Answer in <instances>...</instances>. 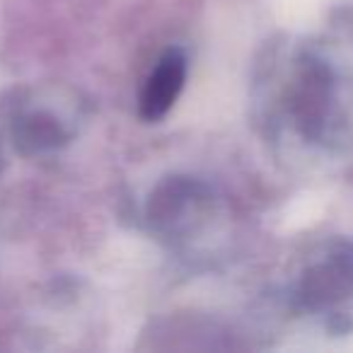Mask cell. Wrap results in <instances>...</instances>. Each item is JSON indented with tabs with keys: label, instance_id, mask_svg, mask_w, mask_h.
Here are the masks:
<instances>
[{
	"label": "cell",
	"instance_id": "3957f363",
	"mask_svg": "<svg viewBox=\"0 0 353 353\" xmlns=\"http://www.w3.org/2000/svg\"><path fill=\"white\" fill-rule=\"evenodd\" d=\"M17 138L30 150H41V148H54L63 138V133L49 114H32V117L22 119Z\"/></svg>",
	"mask_w": 353,
	"mask_h": 353
},
{
	"label": "cell",
	"instance_id": "7a4b0ae2",
	"mask_svg": "<svg viewBox=\"0 0 353 353\" xmlns=\"http://www.w3.org/2000/svg\"><path fill=\"white\" fill-rule=\"evenodd\" d=\"M184 80H187V56L179 49H170L162 54L155 63L150 75L145 78L141 90V117L145 121H157L172 107L182 92Z\"/></svg>",
	"mask_w": 353,
	"mask_h": 353
},
{
	"label": "cell",
	"instance_id": "6da1fadb",
	"mask_svg": "<svg viewBox=\"0 0 353 353\" xmlns=\"http://www.w3.org/2000/svg\"><path fill=\"white\" fill-rule=\"evenodd\" d=\"M303 298L314 312L334 319L353 317V252L324 254L305 276Z\"/></svg>",
	"mask_w": 353,
	"mask_h": 353
}]
</instances>
